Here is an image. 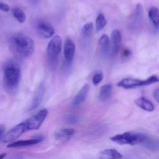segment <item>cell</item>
<instances>
[{
	"label": "cell",
	"instance_id": "obj_19",
	"mask_svg": "<svg viewBox=\"0 0 159 159\" xmlns=\"http://www.w3.org/2000/svg\"><path fill=\"white\" fill-rule=\"evenodd\" d=\"M148 16L150 21L156 28L159 25V13L158 8L155 7L150 8L149 10Z\"/></svg>",
	"mask_w": 159,
	"mask_h": 159
},
{
	"label": "cell",
	"instance_id": "obj_18",
	"mask_svg": "<svg viewBox=\"0 0 159 159\" xmlns=\"http://www.w3.org/2000/svg\"><path fill=\"white\" fill-rule=\"evenodd\" d=\"M98 44L101 52L104 55H107L109 52L110 45V41L108 36L106 34L102 35L99 39Z\"/></svg>",
	"mask_w": 159,
	"mask_h": 159
},
{
	"label": "cell",
	"instance_id": "obj_30",
	"mask_svg": "<svg viewBox=\"0 0 159 159\" xmlns=\"http://www.w3.org/2000/svg\"><path fill=\"white\" fill-rule=\"evenodd\" d=\"M29 2L32 4H36L38 3L39 0H27Z\"/></svg>",
	"mask_w": 159,
	"mask_h": 159
},
{
	"label": "cell",
	"instance_id": "obj_24",
	"mask_svg": "<svg viewBox=\"0 0 159 159\" xmlns=\"http://www.w3.org/2000/svg\"><path fill=\"white\" fill-rule=\"evenodd\" d=\"M66 120L69 123L74 124L79 122L80 121V118L77 115L71 114V115H67L66 117Z\"/></svg>",
	"mask_w": 159,
	"mask_h": 159
},
{
	"label": "cell",
	"instance_id": "obj_15",
	"mask_svg": "<svg viewBox=\"0 0 159 159\" xmlns=\"http://www.w3.org/2000/svg\"><path fill=\"white\" fill-rule=\"evenodd\" d=\"M112 89L113 86L111 84H107L103 85L99 90L98 94L99 100L102 102L107 101L111 97Z\"/></svg>",
	"mask_w": 159,
	"mask_h": 159
},
{
	"label": "cell",
	"instance_id": "obj_29",
	"mask_svg": "<svg viewBox=\"0 0 159 159\" xmlns=\"http://www.w3.org/2000/svg\"><path fill=\"white\" fill-rule=\"evenodd\" d=\"M153 96L155 100L157 102H159V89H156L153 93Z\"/></svg>",
	"mask_w": 159,
	"mask_h": 159
},
{
	"label": "cell",
	"instance_id": "obj_7",
	"mask_svg": "<svg viewBox=\"0 0 159 159\" xmlns=\"http://www.w3.org/2000/svg\"><path fill=\"white\" fill-rule=\"evenodd\" d=\"M36 29L40 37L43 39L51 38L55 33L53 27L50 23L43 20H40L37 23Z\"/></svg>",
	"mask_w": 159,
	"mask_h": 159
},
{
	"label": "cell",
	"instance_id": "obj_21",
	"mask_svg": "<svg viewBox=\"0 0 159 159\" xmlns=\"http://www.w3.org/2000/svg\"><path fill=\"white\" fill-rule=\"evenodd\" d=\"M107 24V21L104 16L100 14L97 17L96 26L98 31H100L104 28Z\"/></svg>",
	"mask_w": 159,
	"mask_h": 159
},
{
	"label": "cell",
	"instance_id": "obj_20",
	"mask_svg": "<svg viewBox=\"0 0 159 159\" xmlns=\"http://www.w3.org/2000/svg\"><path fill=\"white\" fill-rule=\"evenodd\" d=\"M12 14L15 18L19 23H24L25 21L26 16L25 12L18 7H16L12 9Z\"/></svg>",
	"mask_w": 159,
	"mask_h": 159
},
{
	"label": "cell",
	"instance_id": "obj_10",
	"mask_svg": "<svg viewBox=\"0 0 159 159\" xmlns=\"http://www.w3.org/2000/svg\"><path fill=\"white\" fill-rule=\"evenodd\" d=\"M43 139H44V137L43 136L39 135L30 139L19 140V141L13 142L8 145V148H17L33 146V145L39 144Z\"/></svg>",
	"mask_w": 159,
	"mask_h": 159
},
{
	"label": "cell",
	"instance_id": "obj_27",
	"mask_svg": "<svg viewBox=\"0 0 159 159\" xmlns=\"http://www.w3.org/2000/svg\"><path fill=\"white\" fill-rule=\"evenodd\" d=\"M132 53L131 50L127 48H125L122 51L121 56L122 57L125 58L129 57Z\"/></svg>",
	"mask_w": 159,
	"mask_h": 159
},
{
	"label": "cell",
	"instance_id": "obj_12",
	"mask_svg": "<svg viewBox=\"0 0 159 159\" xmlns=\"http://www.w3.org/2000/svg\"><path fill=\"white\" fill-rule=\"evenodd\" d=\"M89 91V86L88 84L84 85L73 98L72 106L74 107H77L84 103L87 98Z\"/></svg>",
	"mask_w": 159,
	"mask_h": 159
},
{
	"label": "cell",
	"instance_id": "obj_26",
	"mask_svg": "<svg viewBox=\"0 0 159 159\" xmlns=\"http://www.w3.org/2000/svg\"><path fill=\"white\" fill-rule=\"evenodd\" d=\"M10 9L11 8L8 4L3 2H0V11L4 12H8L10 11Z\"/></svg>",
	"mask_w": 159,
	"mask_h": 159
},
{
	"label": "cell",
	"instance_id": "obj_25",
	"mask_svg": "<svg viewBox=\"0 0 159 159\" xmlns=\"http://www.w3.org/2000/svg\"><path fill=\"white\" fill-rule=\"evenodd\" d=\"M103 79V74L102 72H98L94 75L93 78V83L94 85L99 84Z\"/></svg>",
	"mask_w": 159,
	"mask_h": 159
},
{
	"label": "cell",
	"instance_id": "obj_9",
	"mask_svg": "<svg viewBox=\"0 0 159 159\" xmlns=\"http://www.w3.org/2000/svg\"><path fill=\"white\" fill-rule=\"evenodd\" d=\"M148 85L147 80H141L132 78L124 79L117 84V85L119 87H122L125 89H133L139 86H146Z\"/></svg>",
	"mask_w": 159,
	"mask_h": 159
},
{
	"label": "cell",
	"instance_id": "obj_31",
	"mask_svg": "<svg viewBox=\"0 0 159 159\" xmlns=\"http://www.w3.org/2000/svg\"><path fill=\"white\" fill-rule=\"evenodd\" d=\"M6 153H2V154H0V159H3L6 156Z\"/></svg>",
	"mask_w": 159,
	"mask_h": 159
},
{
	"label": "cell",
	"instance_id": "obj_5",
	"mask_svg": "<svg viewBox=\"0 0 159 159\" xmlns=\"http://www.w3.org/2000/svg\"><path fill=\"white\" fill-rule=\"evenodd\" d=\"M48 114L47 109H43L25 121L28 131L39 129L46 119Z\"/></svg>",
	"mask_w": 159,
	"mask_h": 159
},
{
	"label": "cell",
	"instance_id": "obj_22",
	"mask_svg": "<svg viewBox=\"0 0 159 159\" xmlns=\"http://www.w3.org/2000/svg\"><path fill=\"white\" fill-rule=\"evenodd\" d=\"M93 25L92 23H88L85 24L83 27L82 31L83 34L86 37L91 36L93 31Z\"/></svg>",
	"mask_w": 159,
	"mask_h": 159
},
{
	"label": "cell",
	"instance_id": "obj_6",
	"mask_svg": "<svg viewBox=\"0 0 159 159\" xmlns=\"http://www.w3.org/2000/svg\"><path fill=\"white\" fill-rule=\"evenodd\" d=\"M27 131L25 121L22 122L13 127L4 136L3 142L7 143L16 140Z\"/></svg>",
	"mask_w": 159,
	"mask_h": 159
},
{
	"label": "cell",
	"instance_id": "obj_23",
	"mask_svg": "<svg viewBox=\"0 0 159 159\" xmlns=\"http://www.w3.org/2000/svg\"><path fill=\"white\" fill-rule=\"evenodd\" d=\"M143 7L141 4H137L135 12V17L137 21H139L142 18L143 16Z\"/></svg>",
	"mask_w": 159,
	"mask_h": 159
},
{
	"label": "cell",
	"instance_id": "obj_14",
	"mask_svg": "<svg viewBox=\"0 0 159 159\" xmlns=\"http://www.w3.org/2000/svg\"><path fill=\"white\" fill-rule=\"evenodd\" d=\"M75 133V130L72 128L62 129L56 133L55 137L57 141H65L70 139Z\"/></svg>",
	"mask_w": 159,
	"mask_h": 159
},
{
	"label": "cell",
	"instance_id": "obj_16",
	"mask_svg": "<svg viewBox=\"0 0 159 159\" xmlns=\"http://www.w3.org/2000/svg\"><path fill=\"white\" fill-rule=\"evenodd\" d=\"M135 103L139 107L148 111H152L154 109V105L149 100L144 97H140L135 100Z\"/></svg>",
	"mask_w": 159,
	"mask_h": 159
},
{
	"label": "cell",
	"instance_id": "obj_8",
	"mask_svg": "<svg viewBox=\"0 0 159 159\" xmlns=\"http://www.w3.org/2000/svg\"><path fill=\"white\" fill-rule=\"evenodd\" d=\"M75 52V45L70 39H67L64 45V54L66 65L70 66L74 58Z\"/></svg>",
	"mask_w": 159,
	"mask_h": 159
},
{
	"label": "cell",
	"instance_id": "obj_1",
	"mask_svg": "<svg viewBox=\"0 0 159 159\" xmlns=\"http://www.w3.org/2000/svg\"><path fill=\"white\" fill-rule=\"evenodd\" d=\"M9 44L12 53L18 59L28 58L32 55L35 50L34 41L22 33H16L11 36Z\"/></svg>",
	"mask_w": 159,
	"mask_h": 159
},
{
	"label": "cell",
	"instance_id": "obj_2",
	"mask_svg": "<svg viewBox=\"0 0 159 159\" xmlns=\"http://www.w3.org/2000/svg\"><path fill=\"white\" fill-rule=\"evenodd\" d=\"M21 77V69L16 63L11 61L6 64L3 71V82L9 91L17 89Z\"/></svg>",
	"mask_w": 159,
	"mask_h": 159
},
{
	"label": "cell",
	"instance_id": "obj_4",
	"mask_svg": "<svg viewBox=\"0 0 159 159\" xmlns=\"http://www.w3.org/2000/svg\"><path fill=\"white\" fill-rule=\"evenodd\" d=\"M148 138V136L142 133L125 132L112 136L110 139L111 141L120 145L142 144L143 145Z\"/></svg>",
	"mask_w": 159,
	"mask_h": 159
},
{
	"label": "cell",
	"instance_id": "obj_13",
	"mask_svg": "<svg viewBox=\"0 0 159 159\" xmlns=\"http://www.w3.org/2000/svg\"><path fill=\"white\" fill-rule=\"evenodd\" d=\"M112 43V54L113 56H116L119 52L122 41V36L120 31L118 30H114L111 35Z\"/></svg>",
	"mask_w": 159,
	"mask_h": 159
},
{
	"label": "cell",
	"instance_id": "obj_11",
	"mask_svg": "<svg viewBox=\"0 0 159 159\" xmlns=\"http://www.w3.org/2000/svg\"><path fill=\"white\" fill-rule=\"evenodd\" d=\"M44 93H45V87H44V84H42L39 86L38 90L35 93V95L31 102V105L29 107V111H31L36 109L40 105L44 97Z\"/></svg>",
	"mask_w": 159,
	"mask_h": 159
},
{
	"label": "cell",
	"instance_id": "obj_17",
	"mask_svg": "<svg viewBox=\"0 0 159 159\" xmlns=\"http://www.w3.org/2000/svg\"><path fill=\"white\" fill-rule=\"evenodd\" d=\"M102 159H121L123 156L119 151L114 149H108L101 151L99 153Z\"/></svg>",
	"mask_w": 159,
	"mask_h": 159
},
{
	"label": "cell",
	"instance_id": "obj_28",
	"mask_svg": "<svg viewBox=\"0 0 159 159\" xmlns=\"http://www.w3.org/2000/svg\"><path fill=\"white\" fill-rule=\"evenodd\" d=\"M5 130H6V127L5 125L1 124H0V142L3 139L4 134H5Z\"/></svg>",
	"mask_w": 159,
	"mask_h": 159
},
{
	"label": "cell",
	"instance_id": "obj_3",
	"mask_svg": "<svg viewBox=\"0 0 159 159\" xmlns=\"http://www.w3.org/2000/svg\"><path fill=\"white\" fill-rule=\"evenodd\" d=\"M62 49V40L58 35L52 39L46 50V59L49 66L55 69L58 64L59 56Z\"/></svg>",
	"mask_w": 159,
	"mask_h": 159
}]
</instances>
